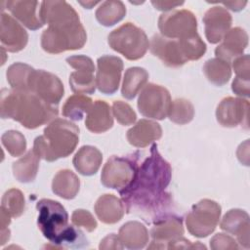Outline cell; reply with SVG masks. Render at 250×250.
Returning <instances> with one entry per match:
<instances>
[{"label": "cell", "mask_w": 250, "mask_h": 250, "mask_svg": "<svg viewBox=\"0 0 250 250\" xmlns=\"http://www.w3.org/2000/svg\"><path fill=\"white\" fill-rule=\"evenodd\" d=\"M80 188L79 178L68 169L59 171L52 182L53 192L64 199L74 198Z\"/></svg>", "instance_id": "cell-27"}, {"label": "cell", "mask_w": 250, "mask_h": 250, "mask_svg": "<svg viewBox=\"0 0 250 250\" xmlns=\"http://www.w3.org/2000/svg\"><path fill=\"white\" fill-rule=\"evenodd\" d=\"M222 40L223 42L215 49V55L228 62L241 56L248 45L247 32L241 27L229 29Z\"/></svg>", "instance_id": "cell-20"}, {"label": "cell", "mask_w": 250, "mask_h": 250, "mask_svg": "<svg viewBox=\"0 0 250 250\" xmlns=\"http://www.w3.org/2000/svg\"><path fill=\"white\" fill-rule=\"evenodd\" d=\"M92 105L93 101L90 97L83 94H74L65 101L62 113L64 117L78 121L88 113Z\"/></svg>", "instance_id": "cell-32"}, {"label": "cell", "mask_w": 250, "mask_h": 250, "mask_svg": "<svg viewBox=\"0 0 250 250\" xmlns=\"http://www.w3.org/2000/svg\"><path fill=\"white\" fill-rule=\"evenodd\" d=\"M95 213L101 222L111 225L122 219L125 206L123 201L114 194H104L95 203Z\"/></svg>", "instance_id": "cell-23"}, {"label": "cell", "mask_w": 250, "mask_h": 250, "mask_svg": "<svg viewBox=\"0 0 250 250\" xmlns=\"http://www.w3.org/2000/svg\"><path fill=\"white\" fill-rule=\"evenodd\" d=\"M232 67L236 74V77L249 80L250 79V62L249 55H241L233 59Z\"/></svg>", "instance_id": "cell-41"}, {"label": "cell", "mask_w": 250, "mask_h": 250, "mask_svg": "<svg viewBox=\"0 0 250 250\" xmlns=\"http://www.w3.org/2000/svg\"><path fill=\"white\" fill-rule=\"evenodd\" d=\"M178 40L188 62L199 60L206 52V45L198 33Z\"/></svg>", "instance_id": "cell-36"}, {"label": "cell", "mask_w": 250, "mask_h": 250, "mask_svg": "<svg viewBox=\"0 0 250 250\" xmlns=\"http://www.w3.org/2000/svg\"><path fill=\"white\" fill-rule=\"evenodd\" d=\"M28 91L52 105H57L64 94L63 84L61 79L57 75L42 69H34Z\"/></svg>", "instance_id": "cell-12"}, {"label": "cell", "mask_w": 250, "mask_h": 250, "mask_svg": "<svg viewBox=\"0 0 250 250\" xmlns=\"http://www.w3.org/2000/svg\"><path fill=\"white\" fill-rule=\"evenodd\" d=\"M149 48L152 55L159 58L168 66L178 67L188 62L178 39H170L161 34H155L150 40Z\"/></svg>", "instance_id": "cell-15"}, {"label": "cell", "mask_w": 250, "mask_h": 250, "mask_svg": "<svg viewBox=\"0 0 250 250\" xmlns=\"http://www.w3.org/2000/svg\"><path fill=\"white\" fill-rule=\"evenodd\" d=\"M249 102L242 98L228 97L221 101L216 109L218 122L224 127H241L248 129Z\"/></svg>", "instance_id": "cell-14"}, {"label": "cell", "mask_w": 250, "mask_h": 250, "mask_svg": "<svg viewBox=\"0 0 250 250\" xmlns=\"http://www.w3.org/2000/svg\"><path fill=\"white\" fill-rule=\"evenodd\" d=\"M0 40L2 47L9 52L22 50L28 41V35L23 26L12 16L2 12L1 14Z\"/></svg>", "instance_id": "cell-17"}, {"label": "cell", "mask_w": 250, "mask_h": 250, "mask_svg": "<svg viewBox=\"0 0 250 250\" xmlns=\"http://www.w3.org/2000/svg\"><path fill=\"white\" fill-rule=\"evenodd\" d=\"M79 3L83 6V7H85V8H87V9H91L92 8V6H95L96 4H98V3H100V2H98V1H96V2H93V1H91V2H82V1H79Z\"/></svg>", "instance_id": "cell-47"}, {"label": "cell", "mask_w": 250, "mask_h": 250, "mask_svg": "<svg viewBox=\"0 0 250 250\" xmlns=\"http://www.w3.org/2000/svg\"><path fill=\"white\" fill-rule=\"evenodd\" d=\"M111 110L117 122L123 126L132 125L137 119L136 112L133 110V108L122 101L113 102Z\"/></svg>", "instance_id": "cell-38"}, {"label": "cell", "mask_w": 250, "mask_h": 250, "mask_svg": "<svg viewBox=\"0 0 250 250\" xmlns=\"http://www.w3.org/2000/svg\"><path fill=\"white\" fill-rule=\"evenodd\" d=\"M148 79L147 71L139 66H133L125 71L121 94L127 100L134 99L146 86Z\"/></svg>", "instance_id": "cell-28"}, {"label": "cell", "mask_w": 250, "mask_h": 250, "mask_svg": "<svg viewBox=\"0 0 250 250\" xmlns=\"http://www.w3.org/2000/svg\"><path fill=\"white\" fill-rule=\"evenodd\" d=\"M96 86L99 91L105 95L114 94L120 83L123 62L115 56H102L97 61Z\"/></svg>", "instance_id": "cell-13"}, {"label": "cell", "mask_w": 250, "mask_h": 250, "mask_svg": "<svg viewBox=\"0 0 250 250\" xmlns=\"http://www.w3.org/2000/svg\"><path fill=\"white\" fill-rule=\"evenodd\" d=\"M221 206L214 200L202 199L192 206L186 218L188 232L195 237H206L219 224Z\"/></svg>", "instance_id": "cell-7"}, {"label": "cell", "mask_w": 250, "mask_h": 250, "mask_svg": "<svg viewBox=\"0 0 250 250\" xmlns=\"http://www.w3.org/2000/svg\"><path fill=\"white\" fill-rule=\"evenodd\" d=\"M38 228L44 237L58 246H79L85 242L83 232L68 225V214L58 201L43 198L37 202Z\"/></svg>", "instance_id": "cell-3"}, {"label": "cell", "mask_w": 250, "mask_h": 250, "mask_svg": "<svg viewBox=\"0 0 250 250\" xmlns=\"http://www.w3.org/2000/svg\"><path fill=\"white\" fill-rule=\"evenodd\" d=\"M87 40L84 26L79 21L49 25L41 35V47L49 54H60L81 49Z\"/></svg>", "instance_id": "cell-5"}, {"label": "cell", "mask_w": 250, "mask_h": 250, "mask_svg": "<svg viewBox=\"0 0 250 250\" xmlns=\"http://www.w3.org/2000/svg\"><path fill=\"white\" fill-rule=\"evenodd\" d=\"M151 4L154 6L155 9L160 11H169L177 6L183 5V1H151Z\"/></svg>", "instance_id": "cell-44"}, {"label": "cell", "mask_w": 250, "mask_h": 250, "mask_svg": "<svg viewBox=\"0 0 250 250\" xmlns=\"http://www.w3.org/2000/svg\"><path fill=\"white\" fill-rule=\"evenodd\" d=\"M248 141L249 140H246V142L244 144H241L239 146H238V149H237V157L239 159V161L241 163H243L244 165H249V146H248Z\"/></svg>", "instance_id": "cell-45"}, {"label": "cell", "mask_w": 250, "mask_h": 250, "mask_svg": "<svg viewBox=\"0 0 250 250\" xmlns=\"http://www.w3.org/2000/svg\"><path fill=\"white\" fill-rule=\"evenodd\" d=\"M158 28L164 37L182 39L197 33V21L188 10H174L160 15Z\"/></svg>", "instance_id": "cell-9"}, {"label": "cell", "mask_w": 250, "mask_h": 250, "mask_svg": "<svg viewBox=\"0 0 250 250\" xmlns=\"http://www.w3.org/2000/svg\"><path fill=\"white\" fill-rule=\"evenodd\" d=\"M220 228L228 233L235 235L242 247L249 248V216L244 210L231 209L228 211L222 219Z\"/></svg>", "instance_id": "cell-19"}, {"label": "cell", "mask_w": 250, "mask_h": 250, "mask_svg": "<svg viewBox=\"0 0 250 250\" xmlns=\"http://www.w3.org/2000/svg\"><path fill=\"white\" fill-rule=\"evenodd\" d=\"M66 62L75 69L69 75L71 90L76 94H93L97 87L93 61L87 56L77 55L66 58Z\"/></svg>", "instance_id": "cell-11"}, {"label": "cell", "mask_w": 250, "mask_h": 250, "mask_svg": "<svg viewBox=\"0 0 250 250\" xmlns=\"http://www.w3.org/2000/svg\"><path fill=\"white\" fill-rule=\"evenodd\" d=\"M134 172L135 157L112 155L107 159L102 170L101 182L106 188L119 190L124 188L131 182Z\"/></svg>", "instance_id": "cell-10"}, {"label": "cell", "mask_w": 250, "mask_h": 250, "mask_svg": "<svg viewBox=\"0 0 250 250\" xmlns=\"http://www.w3.org/2000/svg\"><path fill=\"white\" fill-rule=\"evenodd\" d=\"M135 157V172L131 182L118 192L127 213H134L155 221L164 215L172 203L166 191L172 177L170 164L160 155L157 145L153 144L149 155L141 162Z\"/></svg>", "instance_id": "cell-1"}, {"label": "cell", "mask_w": 250, "mask_h": 250, "mask_svg": "<svg viewBox=\"0 0 250 250\" xmlns=\"http://www.w3.org/2000/svg\"><path fill=\"white\" fill-rule=\"evenodd\" d=\"M169 119L180 125L190 122L194 116V107L192 104L186 99H176L172 101L168 115Z\"/></svg>", "instance_id": "cell-34"}, {"label": "cell", "mask_w": 250, "mask_h": 250, "mask_svg": "<svg viewBox=\"0 0 250 250\" xmlns=\"http://www.w3.org/2000/svg\"><path fill=\"white\" fill-rule=\"evenodd\" d=\"M126 15V7L122 1L109 0L103 2L96 10L97 21L104 26H111L120 21Z\"/></svg>", "instance_id": "cell-30"}, {"label": "cell", "mask_w": 250, "mask_h": 250, "mask_svg": "<svg viewBox=\"0 0 250 250\" xmlns=\"http://www.w3.org/2000/svg\"><path fill=\"white\" fill-rule=\"evenodd\" d=\"M107 41L112 50L130 61L143 58L149 47L146 32L132 22H126L112 30L108 34Z\"/></svg>", "instance_id": "cell-6"}, {"label": "cell", "mask_w": 250, "mask_h": 250, "mask_svg": "<svg viewBox=\"0 0 250 250\" xmlns=\"http://www.w3.org/2000/svg\"><path fill=\"white\" fill-rule=\"evenodd\" d=\"M103 161L102 152L95 146H83L75 153L72 163L76 171L84 176H92L98 172Z\"/></svg>", "instance_id": "cell-25"}, {"label": "cell", "mask_w": 250, "mask_h": 250, "mask_svg": "<svg viewBox=\"0 0 250 250\" xmlns=\"http://www.w3.org/2000/svg\"><path fill=\"white\" fill-rule=\"evenodd\" d=\"M210 247L214 250H232L237 249L236 241L226 233H217L210 240Z\"/></svg>", "instance_id": "cell-40"}, {"label": "cell", "mask_w": 250, "mask_h": 250, "mask_svg": "<svg viewBox=\"0 0 250 250\" xmlns=\"http://www.w3.org/2000/svg\"><path fill=\"white\" fill-rule=\"evenodd\" d=\"M7 9L28 29L36 30L41 28L44 23L40 18V8L37 1L16 0L6 1Z\"/></svg>", "instance_id": "cell-21"}, {"label": "cell", "mask_w": 250, "mask_h": 250, "mask_svg": "<svg viewBox=\"0 0 250 250\" xmlns=\"http://www.w3.org/2000/svg\"><path fill=\"white\" fill-rule=\"evenodd\" d=\"M171 103V96L166 88L148 83L140 93L138 109L146 117L162 120L168 115Z\"/></svg>", "instance_id": "cell-8"}, {"label": "cell", "mask_w": 250, "mask_h": 250, "mask_svg": "<svg viewBox=\"0 0 250 250\" xmlns=\"http://www.w3.org/2000/svg\"><path fill=\"white\" fill-rule=\"evenodd\" d=\"M232 18L229 11L221 6H214L206 11L203 17L205 36L207 40L216 44L220 42L225 34L230 29Z\"/></svg>", "instance_id": "cell-18"}, {"label": "cell", "mask_w": 250, "mask_h": 250, "mask_svg": "<svg viewBox=\"0 0 250 250\" xmlns=\"http://www.w3.org/2000/svg\"><path fill=\"white\" fill-rule=\"evenodd\" d=\"M0 94L1 117L16 120L27 129L38 128L58 115L57 106L31 92L2 89Z\"/></svg>", "instance_id": "cell-2"}, {"label": "cell", "mask_w": 250, "mask_h": 250, "mask_svg": "<svg viewBox=\"0 0 250 250\" xmlns=\"http://www.w3.org/2000/svg\"><path fill=\"white\" fill-rule=\"evenodd\" d=\"M162 136L161 126L152 120L141 119L127 131V140L133 146L146 147Z\"/></svg>", "instance_id": "cell-22"}, {"label": "cell", "mask_w": 250, "mask_h": 250, "mask_svg": "<svg viewBox=\"0 0 250 250\" xmlns=\"http://www.w3.org/2000/svg\"><path fill=\"white\" fill-rule=\"evenodd\" d=\"M71 222L77 228H84L87 231H93L97 228V221L94 216L87 210L77 209L71 215Z\"/></svg>", "instance_id": "cell-39"}, {"label": "cell", "mask_w": 250, "mask_h": 250, "mask_svg": "<svg viewBox=\"0 0 250 250\" xmlns=\"http://www.w3.org/2000/svg\"><path fill=\"white\" fill-rule=\"evenodd\" d=\"M124 246L121 243L118 235L114 233H110L105 236L100 243V249H122Z\"/></svg>", "instance_id": "cell-43"}, {"label": "cell", "mask_w": 250, "mask_h": 250, "mask_svg": "<svg viewBox=\"0 0 250 250\" xmlns=\"http://www.w3.org/2000/svg\"><path fill=\"white\" fill-rule=\"evenodd\" d=\"M224 6L228 7L229 9L234 11V12H237V11H240L242 10L246 4H247V1H227V2H221Z\"/></svg>", "instance_id": "cell-46"}, {"label": "cell", "mask_w": 250, "mask_h": 250, "mask_svg": "<svg viewBox=\"0 0 250 250\" xmlns=\"http://www.w3.org/2000/svg\"><path fill=\"white\" fill-rule=\"evenodd\" d=\"M34 68L23 62H15L7 69V81L13 90L28 91ZM29 92V91H28Z\"/></svg>", "instance_id": "cell-33"}, {"label": "cell", "mask_w": 250, "mask_h": 250, "mask_svg": "<svg viewBox=\"0 0 250 250\" xmlns=\"http://www.w3.org/2000/svg\"><path fill=\"white\" fill-rule=\"evenodd\" d=\"M79 142V128L72 122L56 118L35 138L33 151L39 158L53 162L71 154Z\"/></svg>", "instance_id": "cell-4"}, {"label": "cell", "mask_w": 250, "mask_h": 250, "mask_svg": "<svg viewBox=\"0 0 250 250\" xmlns=\"http://www.w3.org/2000/svg\"><path fill=\"white\" fill-rule=\"evenodd\" d=\"M1 208L7 211L11 217L19 218L21 216L25 208V200L22 192L17 188L7 190L2 197Z\"/></svg>", "instance_id": "cell-35"}, {"label": "cell", "mask_w": 250, "mask_h": 250, "mask_svg": "<svg viewBox=\"0 0 250 250\" xmlns=\"http://www.w3.org/2000/svg\"><path fill=\"white\" fill-rule=\"evenodd\" d=\"M39 157L33 151L28 150L25 155L13 163V175L21 183H30L36 178L39 168Z\"/></svg>", "instance_id": "cell-29"}, {"label": "cell", "mask_w": 250, "mask_h": 250, "mask_svg": "<svg viewBox=\"0 0 250 250\" xmlns=\"http://www.w3.org/2000/svg\"><path fill=\"white\" fill-rule=\"evenodd\" d=\"M85 125L89 131L96 134L109 130L113 125V117L108 104L101 100L93 103L87 113Z\"/></svg>", "instance_id": "cell-24"}, {"label": "cell", "mask_w": 250, "mask_h": 250, "mask_svg": "<svg viewBox=\"0 0 250 250\" xmlns=\"http://www.w3.org/2000/svg\"><path fill=\"white\" fill-rule=\"evenodd\" d=\"M184 234V227L181 218L163 215L154 221L150 230L152 244L148 248H165L164 243L175 240Z\"/></svg>", "instance_id": "cell-16"}, {"label": "cell", "mask_w": 250, "mask_h": 250, "mask_svg": "<svg viewBox=\"0 0 250 250\" xmlns=\"http://www.w3.org/2000/svg\"><path fill=\"white\" fill-rule=\"evenodd\" d=\"M118 237L124 247L137 250L144 248L147 244L148 231L142 223L130 221L119 229Z\"/></svg>", "instance_id": "cell-26"}, {"label": "cell", "mask_w": 250, "mask_h": 250, "mask_svg": "<svg viewBox=\"0 0 250 250\" xmlns=\"http://www.w3.org/2000/svg\"><path fill=\"white\" fill-rule=\"evenodd\" d=\"M203 72L212 84L223 86L228 83L231 76V67L229 62L214 58L206 61L203 65Z\"/></svg>", "instance_id": "cell-31"}, {"label": "cell", "mask_w": 250, "mask_h": 250, "mask_svg": "<svg viewBox=\"0 0 250 250\" xmlns=\"http://www.w3.org/2000/svg\"><path fill=\"white\" fill-rule=\"evenodd\" d=\"M231 90L234 94L240 97H249L250 94V83L249 80L238 78L235 76V78L232 81L231 84Z\"/></svg>", "instance_id": "cell-42"}, {"label": "cell", "mask_w": 250, "mask_h": 250, "mask_svg": "<svg viewBox=\"0 0 250 250\" xmlns=\"http://www.w3.org/2000/svg\"><path fill=\"white\" fill-rule=\"evenodd\" d=\"M2 145L7 151L14 157L21 156L26 149V141L24 136L16 130H9L1 137Z\"/></svg>", "instance_id": "cell-37"}]
</instances>
